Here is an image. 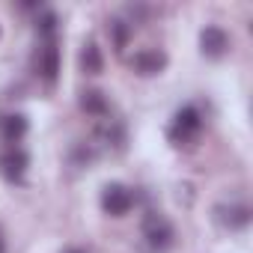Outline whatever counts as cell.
<instances>
[{
    "instance_id": "obj_4",
    "label": "cell",
    "mask_w": 253,
    "mask_h": 253,
    "mask_svg": "<svg viewBox=\"0 0 253 253\" xmlns=\"http://www.w3.org/2000/svg\"><path fill=\"white\" fill-rule=\"evenodd\" d=\"M36 69H39L42 81H48V84L57 81V72H60V48H57L54 39H48V42L39 48V54H36Z\"/></svg>"
},
{
    "instance_id": "obj_14",
    "label": "cell",
    "mask_w": 253,
    "mask_h": 253,
    "mask_svg": "<svg viewBox=\"0 0 253 253\" xmlns=\"http://www.w3.org/2000/svg\"><path fill=\"white\" fill-rule=\"evenodd\" d=\"M66 253H84V250H81V247H72V250H66Z\"/></svg>"
},
{
    "instance_id": "obj_1",
    "label": "cell",
    "mask_w": 253,
    "mask_h": 253,
    "mask_svg": "<svg viewBox=\"0 0 253 253\" xmlns=\"http://www.w3.org/2000/svg\"><path fill=\"white\" fill-rule=\"evenodd\" d=\"M143 235H146V244L152 250H167L173 244V226L161 214H149L143 220Z\"/></svg>"
},
{
    "instance_id": "obj_9",
    "label": "cell",
    "mask_w": 253,
    "mask_h": 253,
    "mask_svg": "<svg viewBox=\"0 0 253 253\" xmlns=\"http://www.w3.org/2000/svg\"><path fill=\"white\" fill-rule=\"evenodd\" d=\"M217 217L220 223H226L229 229H241L250 223V209L247 206H220L217 209Z\"/></svg>"
},
{
    "instance_id": "obj_11",
    "label": "cell",
    "mask_w": 253,
    "mask_h": 253,
    "mask_svg": "<svg viewBox=\"0 0 253 253\" xmlns=\"http://www.w3.org/2000/svg\"><path fill=\"white\" fill-rule=\"evenodd\" d=\"M101 51H98V45L95 42H89V45H84V54H81V69L86 72V75H98L101 72Z\"/></svg>"
},
{
    "instance_id": "obj_6",
    "label": "cell",
    "mask_w": 253,
    "mask_h": 253,
    "mask_svg": "<svg viewBox=\"0 0 253 253\" xmlns=\"http://www.w3.org/2000/svg\"><path fill=\"white\" fill-rule=\"evenodd\" d=\"M200 45H203V54L206 57H220L226 48H229V39L220 27H206L200 33Z\"/></svg>"
},
{
    "instance_id": "obj_2",
    "label": "cell",
    "mask_w": 253,
    "mask_h": 253,
    "mask_svg": "<svg viewBox=\"0 0 253 253\" xmlns=\"http://www.w3.org/2000/svg\"><path fill=\"white\" fill-rule=\"evenodd\" d=\"M200 125H203L200 110H197V107H182V110L176 113V119H173L170 137H173L176 143H185V140H191V137L200 131Z\"/></svg>"
},
{
    "instance_id": "obj_12",
    "label": "cell",
    "mask_w": 253,
    "mask_h": 253,
    "mask_svg": "<svg viewBox=\"0 0 253 253\" xmlns=\"http://www.w3.org/2000/svg\"><path fill=\"white\" fill-rule=\"evenodd\" d=\"M107 33L113 36V45H116V51H122V48H125V42H128V24H122V21H110Z\"/></svg>"
},
{
    "instance_id": "obj_13",
    "label": "cell",
    "mask_w": 253,
    "mask_h": 253,
    "mask_svg": "<svg viewBox=\"0 0 253 253\" xmlns=\"http://www.w3.org/2000/svg\"><path fill=\"white\" fill-rule=\"evenodd\" d=\"M6 250V241H3V232H0V253H3Z\"/></svg>"
},
{
    "instance_id": "obj_3",
    "label": "cell",
    "mask_w": 253,
    "mask_h": 253,
    "mask_svg": "<svg viewBox=\"0 0 253 253\" xmlns=\"http://www.w3.org/2000/svg\"><path fill=\"white\" fill-rule=\"evenodd\" d=\"M131 191L128 188H122V185H107L104 194H101V209L110 214V217H122V214H128L131 209Z\"/></svg>"
},
{
    "instance_id": "obj_5",
    "label": "cell",
    "mask_w": 253,
    "mask_h": 253,
    "mask_svg": "<svg viewBox=\"0 0 253 253\" xmlns=\"http://www.w3.org/2000/svg\"><path fill=\"white\" fill-rule=\"evenodd\" d=\"M27 170V155L21 149H6L0 155V173H3L9 182H21Z\"/></svg>"
},
{
    "instance_id": "obj_10",
    "label": "cell",
    "mask_w": 253,
    "mask_h": 253,
    "mask_svg": "<svg viewBox=\"0 0 253 253\" xmlns=\"http://www.w3.org/2000/svg\"><path fill=\"white\" fill-rule=\"evenodd\" d=\"M81 107H84L86 113H92V116H104V113H107V98H104V92H98V89H86V92L81 95Z\"/></svg>"
},
{
    "instance_id": "obj_8",
    "label": "cell",
    "mask_w": 253,
    "mask_h": 253,
    "mask_svg": "<svg viewBox=\"0 0 253 253\" xmlns=\"http://www.w3.org/2000/svg\"><path fill=\"white\" fill-rule=\"evenodd\" d=\"M164 66H167V57H164L161 51L146 48V51L134 54V69H137V75H158Z\"/></svg>"
},
{
    "instance_id": "obj_7",
    "label": "cell",
    "mask_w": 253,
    "mask_h": 253,
    "mask_svg": "<svg viewBox=\"0 0 253 253\" xmlns=\"http://www.w3.org/2000/svg\"><path fill=\"white\" fill-rule=\"evenodd\" d=\"M24 134H27V119L21 113H6L0 119V137L6 143H18Z\"/></svg>"
}]
</instances>
